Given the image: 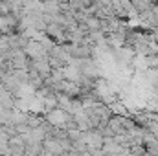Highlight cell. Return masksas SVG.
Here are the masks:
<instances>
[{
    "label": "cell",
    "mask_w": 158,
    "mask_h": 156,
    "mask_svg": "<svg viewBox=\"0 0 158 156\" xmlns=\"http://www.w3.org/2000/svg\"><path fill=\"white\" fill-rule=\"evenodd\" d=\"M44 116V121H48L52 127H59V129H63L64 127V123L72 117V114H68L66 110H63V109H52L50 112H46V114H42Z\"/></svg>",
    "instance_id": "1"
},
{
    "label": "cell",
    "mask_w": 158,
    "mask_h": 156,
    "mask_svg": "<svg viewBox=\"0 0 158 156\" xmlns=\"http://www.w3.org/2000/svg\"><path fill=\"white\" fill-rule=\"evenodd\" d=\"M22 51L28 55V59H46L48 51L42 48L39 40H28V44L22 48Z\"/></svg>",
    "instance_id": "2"
},
{
    "label": "cell",
    "mask_w": 158,
    "mask_h": 156,
    "mask_svg": "<svg viewBox=\"0 0 158 156\" xmlns=\"http://www.w3.org/2000/svg\"><path fill=\"white\" fill-rule=\"evenodd\" d=\"M103 136H101V132L98 130V129H90V130H85V134H83V142L86 143V147H88V151L90 149H101L103 147Z\"/></svg>",
    "instance_id": "3"
},
{
    "label": "cell",
    "mask_w": 158,
    "mask_h": 156,
    "mask_svg": "<svg viewBox=\"0 0 158 156\" xmlns=\"http://www.w3.org/2000/svg\"><path fill=\"white\" fill-rule=\"evenodd\" d=\"M50 39H53L55 42H68V31L64 28H61L59 24L55 22H50L46 26V31H44Z\"/></svg>",
    "instance_id": "4"
},
{
    "label": "cell",
    "mask_w": 158,
    "mask_h": 156,
    "mask_svg": "<svg viewBox=\"0 0 158 156\" xmlns=\"http://www.w3.org/2000/svg\"><path fill=\"white\" fill-rule=\"evenodd\" d=\"M0 103L4 109H15V97L9 90H6L4 86H0Z\"/></svg>",
    "instance_id": "5"
},
{
    "label": "cell",
    "mask_w": 158,
    "mask_h": 156,
    "mask_svg": "<svg viewBox=\"0 0 158 156\" xmlns=\"http://www.w3.org/2000/svg\"><path fill=\"white\" fill-rule=\"evenodd\" d=\"M107 107L110 109L112 116H131V114H129V110H127V107L123 105V101H121V99H116L114 103H110V105H107Z\"/></svg>",
    "instance_id": "6"
},
{
    "label": "cell",
    "mask_w": 158,
    "mask_h": 156,
    "mask_svg": "<svg viewBox=\"0 0 158 156\" xmlns=\"http://www.w3.org/2000/svg\"><path fill=\"white\" fill-rule=\"evenodd\" d=\"M123 117L125 116H110L109 117V127L119 134V132H125V129H123Z\"/></svg>",
    "instance_id": "7"
},
{
    "label": "cell",
    "mask_w": 158,
    "mask_h": 156,
    "mask_svg": "<svg viewBox=\"0 0 158 156\" xmlns=\"http://www.w3.org/2000/svg\"><path fill=\"white\" fill-rule=\"evenodd\" d=\"M85 24H86L88 31H101V18H98L94 15H88L85 18Z\"/></svg>",
    "instance_id": "8"
},
{
    "label": "cell",
    "mask_w": 158,
    "mask_h": 156,
    "mask_svg": "<svg viewBox=\"0 0 158 156\" xmlns=\"http://www.w3.org/2000/svg\"><path fill=\"white\" fill-rule=\"evenodd\" d=\"M26 119H28V112L19 110V109H13V110H11V125H20V123H26Z\"/></svg>",
    "instance_id": "9"
},
{
    "label": "cell",
    "mask_w": 158,
    "mask_h": 156,
    "mask_svg": "<svg viewBox=\"0 0 158 156\" xmlns=\"http://www.w3.org/2000/svg\"><path fill=\"white\" fill-rule=\"evenodd\" d=\"M42 107H44V114L50 112L52 109H57V96H55V92L50 94V96H46L42 99Z\"/></svg>",
    "instance_id": "10"
},
{
    "label": "cell",
    "mask_w": 158,
    "mask_h": 156,
    "mask_svg": "<svg viewBox=\"0 0 158 156\" xmlns=\"http://www.w3.org/2000/svg\"><path fill=\"white\" fill-rule=\"evenodd\" d=\"M42 121H44V116H42V114H35V112H28V119H26L28 127L35 129V127H39V125L42 123Z\"/></svg>",
    "instance_id": "11"
},
{
    "label": "cell",
    "mask_w": 158,
    "mask_h": 156,
    "mask_svg": "<svg viewBox=\"0 0 158 156\" xmlns=\"http://www.w3.org/2000/svg\"><path fill=\"white\" fill-rule=\"evenodd\" d=\"M40 153H42V143H26L24 154H28V156H40Z\"/></svg>",
    "instance_id": "12"
},
{
    "label": "cell",
    "mask_w": 158,
    "mask_h": 156,
    "mask_svg": "<svg viewBox=\"0 0 158 156\" xmlns=\"http://www.w3.org/2000/svg\"><path fill=\"white\" fill-rule=\"evenodd\" d=\"M11 74H13V77L17 79L20 84L28 83V70H15V68H11Z\"/></svg>",
    "instance_id": "13"
},
{
    "label": "cell",
    "mask_w": 158,
    "mask_h": 156,
    "mask_svg": "<svg viewBox=\"0 0 158 156\" xmlns=\"http://www.w3.org/2000/svg\"><path fill=\"white\" fill-rule=\"evenodd\" d=\"M145 64H147V68L158 70V53H149V55H145Z\"/></svg>",
    "instance_id": "14"
},
{
    "label": "cell",
    "mask_w": 158,
    "mask_h": 156,
    "mask_svg": "<svg viewBox=\"0 0 158 156\" xmlns=\"http://www.w3.org/2000/svg\"><path fill=\"white\" fill-rule=\"evenodd\" d=\"M50 79H52V83H53V84H55V83H59V81H63V79H64V68H55V70H52Z\"/></svg>",
    "instance_id": "15"
},
{
    "label": "cell",
    "mask_w": 158,
    "mask_h": 156,
    "mask_svg": "<svg viewBox=\"0 0 158 156\" xmlns=\"http://www.w3.org/2000/svg\"><path fill=\"white\" fill-rule=\"evenodd\" d=\"M83 130H79V129H74V130H68V140L74 143V142H83Z\"/></svg>",
    "instance_id": "16"
},
{
    "label": "cell",
    "mask_w": 158,
    "mask_h": 156,
    "mask_svg": "<svg viewBox=\"0 0 158 156\" xmlns=\"http://www.w3.org/2000/svg\"><path fill=\"white\" fill-rule=\"evenodd\" d=\"M24 149L26 145H9V154L11 156H24Z\"/></svg>",
    "instance_id": "17"
},
{
    "label": "cell",
    "mask_w": 158,
    "mask_h": 156,
    "mask_svg": "<svg viewBox=\"0 0 158 156\" xmlns=\"http://www.w3.org/2000/svg\"><path fill=\"white\" fill-rule=\"evenodd\" d=\"M143 129H145V130H149V132H151V134L158 140V121H149Z\"/></svg>",
    "instance_id": "18"
},
{
    "label": "cell",
    "mask_w": 158,
    "mask_h": 156,
    "mask_svg": "<svg viewBox=\"0 0 158 156\" xmlns=\"http://www.w3.org/2000/svg\"><path fill=\"white\" fill-rule=\"evenodd\" d=\"M30 130H31V127H28V123H20V125H15V132H17V134H20V136L28 134Z\"/></svg>",
    "instance_id": "19"
},
{
    "label": "cell",
    "mask_w": 158,
    "mask_h": 156,
    "mask_svg": "<svg viewBox=\"0 0 158 156\" xmlns=\"http://www.w3.org/2000/svg\"><path fill=\"white\" fill-rule=\"evenodd\" d=\"M9 13H11L9 4H7V2H4V0H0V17H6V15H9Z\"/></svg>",
    "instance_id": "20"
},
{
    "label": "cell",
    "mask_w": 158,
    "mask_h": 156,
    "mask_svg": "<svg viewBox=\"0 0 158 156\" xmlns=\"http://www.w3.org/2000/svg\"><path fill=\"white\" fill-rule=\"evenodd\" d=\"M4 74H6V68H4V64H0V81L4 77Z\"/></svg>",
    "instance_id": "21"
},
{
    "label": "cell",
    "mask_w": 158,
    "mask_h": 156,
    "mask_svg": "<svg viewBox=\"0 0 158 156\" xmlns=\"http://www.w3.org/2000/svg\"><path fill=\"white\" fill-rule=\"evenodd\" d=\"M53 2H59V4H64V2H68V0H53Z\"/></svg>",
    "instance_id": "22"
},
{
    "label": "cell",
    "mask_w": 158,
    "mask_h": 156,
    "mask_svg": "<svg viewBox=\"0 0 158 156\" xmlns=\"http://www.w3.org/2000/svg\"><path fill=\"white\" fill-rule=\"evenodd\" d=\"M0 109H4V107H2V103H0Z\"/></svg>",
    "instance_id": "23"
}]
</instances>
